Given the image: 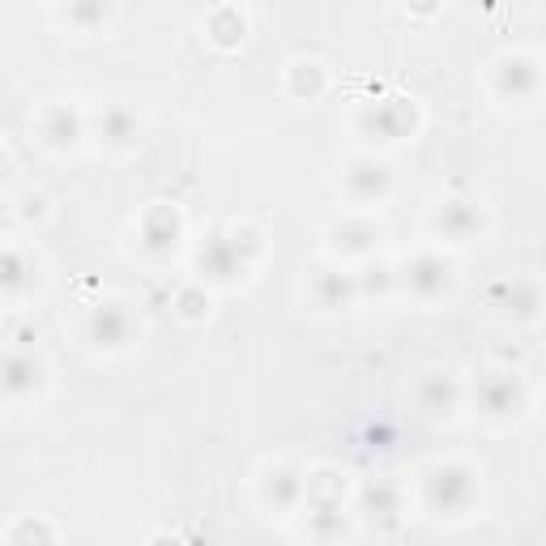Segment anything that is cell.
<instances>
[{
    "mask_svg": "<svg viewBox=\"0 0 546 546\" xmlns=\"http://www.w3.org/2000/svg\"><path fill=\"white\" fill-rule=\"evenodd\" d=\"M90 333H94V342L99 346H124L128 333H133V320H128V312L120 308V303H107V308L94 312Z\"/></svg>",
    "mask_w": 546,
    "mask_h": 546,
    "instance_id": "1",
    "label": "cell"
},
{
    "mask_svg": "<svg viewBox=\"0 0 546 546\" xmlns=\"http://www.w3.org/2000/svg\"><path fill=\"white\" fill-rule=\"evenodd\" d=\"M39 384V363L26 359V355H5L0 359V389L5 393H30Z\"/></svg>",
    "mask_w": 546,
    "mask_h": 546,
    "instance_id": "2",
    "label": "cell"
},
{
    "mask_svg": "<svg viewBox=\"0 0 546 546\" xmlns=\"http://www.w3.org/2000/svg\"><path fill=\"white\" fill-rule=\"evenodd\" d=\"M410 286L419 295H436L448 286V265L440 261V256H419V261L410 265Z\"/></svg>",
    "mask_w": 546,
    "mask_h": 546,
    "instance_id": "3",
    "label": "cell"
},
{
    "mask_svg": "<svg viewBox=\"0 0 546 546\" xmlns=\"http://www.w3.org/2000/svg\"><path fill=\"white\" fill-rule=\"evenodd\" d=\"M517 401H521V389H517V380H508V376H495L483 384V406L491 414H508V410H517Z\"/></svg>",
    "mask_w": 546,
    "mask_h": 546,
    "instance_id": "4",
    "label": "cell"
},
{
    "mask_svg": "<svg viewBox=\"0 0 546 546\" xmlns=\"http://www.w3.org/2000/svg\"><path fill=\"white\" fill-rule=\"evenodd\" d=\"M201 269L218 273V278H231L235 269H244V261H235V244H227V239H214L210 252H201Z\"/></svg>",
    "mask_w": 546,
    "mask_h": 546,
    "instance_id": "5",
    "label": "cell"
},
{
    "mask_svg": "<svg viewBox=\"0 0 546 546\" xmlns=\"http://www.w3.org/2000/svg\"><path fill=\"white\" fill-rule=\"evenodd\" d=\"M103 124H107V137H111V141H133V137H137V120L128 116V111H120V107L107 111Z\"/></svg>",
    "mask_w": 546,
    "mask_h": 546,
    "instance_id": "6",
    "label": "cell"
},
{
    "mask_svg": "<svg viewBox=\"0 0 546 546\" xmlns=\"http://www.w3.org/2000/svg\"><path fill=\"white\" fill-rule=\"evenodd\" d=\"M448 222H453L448 231H453L457 239H465V235L478 227V214H474V210H457V205H448Z\"/></svg>",
    "mask_w": 546,
    "mask_h": 546,
    "instance_id": "7",
    "label": "cell"
}]
</instances>
